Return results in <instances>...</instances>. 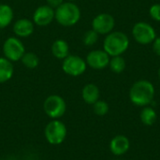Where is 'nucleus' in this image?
I'll return each instance as SVG.
<instances>
[{"label": "nucleus", "mask_w": 160, "mask_h": 160, "mask_svg": "<svg viewBox=\"0 0 160 160\" xmlns=\"http://www.w3.org/2000/svg\"><path fill=\"white\" fill-rule=\"evenodd\" d=\"M132 36L139 44L147 45L153 43L157 38V33L151 24L144 22H139L135 23L132 28Z\"/></svg>", "instance_id": "obj_7"}, {"label": "nucleus", "mask_w": 160, "mask_h": 160, "mask_svg": "<svg viewBox=\"0 0 160 160\" xmlns=\"http://www.w3.org/2000/svg\"><path fill=\"white\" fill-rule=\"evenodd\" d=\"M155 98L154 84L146 80H140L133 83L129 90L130 101L139 107L148 106Z\"/></svg>", "instance_id": "obj_1"}, {"label": "nucleus", "mask_w": 160, "mask_h": 160, "mask_svg": "<svg viewBox=\"0 0 160 160\" xmlns=\"http://www.w3.org/2000/svg\"><path fill=\"white\" fill-rule=\"evenodd\" d=\"M87 68L86 61L78 55H68L62 63L63 71L71 77H79L82 75Z\"/></svg>", "instance_id": "obj_8"}, {"label": "nucleus", "mask_w": 160, "mask_h": 160, "mask_svg": "<svg viewBox=\"0 0 160 160\" xmlns=\"http://www.w3.org/2000/svg\"><path fill=\"white\" fill-rule=\"evenodd\" d=\"M149 14L151 18L157 22H160V4H154L149 9Z\"/></svg>", "instance_id": "obj_23"}, {"label": "nucleus", "mask_w": 160, "mask_h": 160, "mask_svg": "<svg viewBox=\"0 0 160 160\" xmlns=\"http://www.w3.org/2000/svg\"><path fill=\"white\" fill-rule=\"evenodd\" d=\"M54 20V9L48 5L39 6L33 14V22L38 26H47Z\"/></svg>", "instance_id": "obj_11"}, {"label": "nucleus", "mask_w": 160, "mask_h": 160, "mask_svg": "<svg viewBox=\"0 0 160 160\" xmlns=\"http://www.w3.org/2000/svg\"><path fill=\"white\" fill-rule=\"evenodd\" d=\"M153 50L157 55L160 56V37H157L153 41Z\"/></svg>", "instance_id": "obj_24"}, {"label": "nucleus", "mask_w": 160, "mask_h": 160, "mask_svg": "<svg viewBox=\"0 0 160 160\" xmlns=\"http://www.w3.org/2000/svg\"><path fill=\"white\" fill-rule=\"evenodd\" d=\"M62 3H64V0H47V5L55 9L58 8Z\"/></svg>", "instance_id": "obj_25"}, {"label": "nucleus", "mask_w": 160, "mask_h": 160, "mask_svg": "<svg viewBox=\"0 0 160 160\" xmlns=\"http://www.w3.org/2000/svg\"><path fill=\"white\" fill-rule=\"evenodd\" d=\"M109 67L111 68V70L116 74L122 73L125 68H126V61L125 59L121 56H112L110 59V63H109Z\"/></svg>", "instance_id": "obj_20"}, {"label": "nucleus", "mask_w": 160, "mask_h": 160, "mask_svg": "<svg viewBox=\"0 0 160 160\" xmlns=\"http://www.w3.org/2000/svg\"><path fill=\"white\" fill-rule=\"evenodd\" d=\"M14 12L12 8L8 4H0V29L8 26L13 20Z\"/></svg>", "instance_id": "obj_17"}, {"label": "nucleus", "mask_w": 160, "mask_h": 160, "mask_svg": "<svg viewBox=\"0 0 160 160\" xmlns=\"http://www.w3.org/2000/svg\"><path fill=\"white\" fill-rule=\"evenodd\" d=\"M54 19L62 26H73L81 19V9L73 2H64L54 9Z\"/></svg>", "instance_id": "obj_2"}, {"label": "nucleus", "mask_w": 160, "mask_h": 160, "mask_svg": "<svg viewBox=\"0 0 160 160\" xmlns=\"http://www.w3.org/2000/svg\"><path fill=\"white\" fill-rule=\"evenodd\" d=\"M130 147V142L128 137L124 135H117L113 137L110 142V150L114 156L125 155Z\"/></svg>", "instance_id": "obj_12"}, {"label": "nucleus", "mask_w": 160, "mask_h": 160, "mask_svg": "<svg viewBox=\"0 0 160 160\" xmlns=\"http://www.w3.org/2000/svg\"><path fill=\"white\" fill-rule=\"evenodd\" d=\"M129 46L128 37L121 31H112L109 33L103 41V50L110 56L122 55Z\"/></svg>", "instance_id": "obj_3"}, {"label": "nucleus", "mask_w": 160, "mask_h": 160, "mask_svg": "<svg viewBox=\"0 0 160 160\" xmlns=\"http://www.w3.org/2000/svg\"><path fill=\"white\" fill-rule=\"evenodd\" d=\"M44 112L52 119H60L67 111V103L65 99L58 95L49 96L43 102Z\"/></svg>", "instance_id": "obj_5"}, {"label": "nucleus", "mask_w": 160, "mask_h": 160, "mask_svg": "<svg viewBox=\"0 0 160 160\" xmlns=\"http://www.w3.org/2000/svg\"><path fill=\"white\" fill-rule=\"evenodd\" d=\"M109 104L104 101L98 99L96 103L93 104V111L98 116H104L109 112Z\"/></svg>", "instance_id": "obj_21"}, {"label": "nucleus", "mask_w": 160, "mask_h": 160, "mask_svg": "<svg viewBox=\"0 0 160 160\" xmlns=\"http://www.w3.org/2000/svg\"><path fill=\"white\" fill-rule=\"evenodd\" d=\"M158 78H159V80H160V67H159V68H158Z\"/></svg>", "instance_id": "obj_26"}, {"label": "nucleus", "mask_w": 160, "mask_h": 160, "mask_svg": "<svg viewBox=\"0 0 160 160\" xmlns=\"http://www.w3.org/2000/svg\"><path fill=\"white\" fill-rule=\"evenodd\" d=\"M44 135L50 144L59 145L66 140L68 129L66 125L60 119H52L46 125Z\"/></svg>", "instance_id": "obj_4"}, {"label": "nucleus", "mask_w": 160, "mask_h": 160, "mask_svg": "<svg viewBox=\"0 0 160 160\" xmlns=\"http://www.w3.org/2000/svg\"><path fill=\"white\" fill-rule=\"evenodd\" d=\"M14 74V68L11 61L6 57H0V84L8 82Z\"/></svg>", "instance_id": "obj_16"}, {"label": "nucleus", "mask_w": 160, "mask_h": 160, "mask_svg": "<svg viewBox=\"0 0 160 160\" xmlns=\"http://www.w3.org/2000/svg\"><path fill=\"white\" fill-rule=\"evenodd\" d=\"M115 26L114 18L109 13H100L92 21V29L98 35H108Z\"/></svg>", "instance_id": "obj_9"}, {"label": "nucleus", "mask_w": 160, "mask_h": 160, "mask_svg": "<svg viewBox=\"0 0 160 160\" xmlns=\"http://www.w3.org/2000/svg\"><path fill=\"white\" fill-rule=\"evenodd\" d=\"M98 34L93 29L86 31L82 37V42L85 46H93L98 42Z\"/></svg>", "instance_id": "obj_22"}, {"label": "nucleus", "mask_w": 160, "mask_h": 160, "mask_svg": "<svg viewBox=\"0 0 160 160\" xmlns=\"http://www.w3.org/2000/svg\"><path fill=\"white\" fill-rule=\"evenodd\" d=\"M21 62L22 63V65L28 68V69H34L36 68L38 64H39V58L38 56L32 52H24V54L22 55Z\"/></svg>", "instance_id": "obj_19"}, {"label": "nucleus", "mask_w": 160, "mask_h": 160, "mask_svg": "<svg viewBox=\"0 0 160 160\" xmlns=\"http://www.w3.org/2000/svg\"><path fill=\"white\" fill-rule=\"evenodd\" d=\"M35 26L33 21L22 18L17 20L13 24V32L18 38H28L34 32Z\"/></svg>", "instance_id": "obj_13"}, {"label": "nucleus", "mask_w": 160, "mask_h": 160, "mask_svg": "<svg viewBox=\"0 0 160 160\" xmlns=\"http://www.w3.org/2000/svg\"><path fill=\"white\" fill-rule=\"evenodd\" d=\"M110 55L104 50H93L86 56V64L93 69L100 70L109 66Z\"/></svg>", "instance_id": "obj_10"}, {"label": "nucleus", "mask_w": 160, "mask_h": 160, "mask_svg": "<svg viewBox=\"0 0 160 160\" xmlns=\"http://www.w3.org/2000/svg\"><path fill=\"white\" fill-rule=\"evenodd\" d=\"M52 54L59 60H64L68 55H69V46L68 43L64 39H56L53 41L51 47Z\"/></svg>", "instance_id": "obj_15"}, {"label": "nucleus", "mask_w": 160, "mask_h": 160, "mask_svg": "<svg viewBox=\"0 0 160 160\" xmlns=\"http://www.w3.org/2000/svg\"><path fill=\"white\" fill-rule=\"evenodd\" d=\"M141 121L145 126H153L157 120V112L156 111L149 106L143 107L140 114Z\"/></svg>", "instance_id": "obj_18"}, {"label": "nucleus", "mask_w": 160, "mask_h": 160, "mask_svg": "<svg viewBox=\"0 0 160 160\" xmlns=\"http://www.w3.org/2000/svg\"><path fill=\"white\" fill-rule=\"evenodd\" d=\"M68 1H70V2H73V1H75V0H68Z\"/></svg>", "instance_id": "obj_27"}, {"label": "nucleus", "mask_w": 160, "mask_h": 160, "mask_svg": "<svg viewBox=\"0 0 160 160\" xmlns=\"http://www.w3.org/2000/svg\"><path fill=\"white\" fill-rule=\"evenodd\" d=\"M100 92L98 87L94 83H87L83 86L82 91V97L86 104L93 105L99 99Z\"/></svg>", "instance_id": "obj_14"}, {"label": "nucleus", "mask_w": 160, "mask_h": 160, "mask_svg": "<svg viewBox=\"0 0 160 160\" xmlns=\"http://www.w3.org/2000/svg\"><path fill=\"white\" fill-rule=\"evenodd\" d=\"M25 52V48L22 41L19 38L9 37L3 44V53L4 57L11 62L21 61L22 55Z\"/></svg>", "instance_id": "obj_6"}]
</instances>
